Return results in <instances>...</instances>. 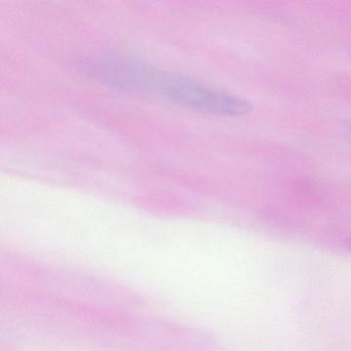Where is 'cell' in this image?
Instances as JSON below:
<instances>
[{
    "mask_svg": "<svg viewBox=\"0 0 351 351\" xmlns=\"http://www.w3.org/2000/svg\"><path fill=\"white\" fill-rule=\"evenodd\" d=\"M92 73L118 89L153 94L186 108L217 116H244L252 110V104L245 98L125 59H102L94 63Z\"/></svg>",
    "mask_w": 351,
    "mask_h": 351,
    "instance_id": "obj_1",
    "label": "cell"
},
{
    "mask_svg": "<svg viewBox=\"0 0 351 351\" xmlns=\"http://www.w3.org/2000/svg\"><path fill=\"white\" fill-rule=\"evenodd\" d=\"M346 245L348 246L349 250H351V237H349L346 241Z\"/></svg>",
    "mask_w": 351,
    "mask_h": 351,
    "instance_id": "obj_2",
    "label": "cell"
}]
</instances>
